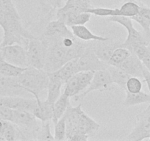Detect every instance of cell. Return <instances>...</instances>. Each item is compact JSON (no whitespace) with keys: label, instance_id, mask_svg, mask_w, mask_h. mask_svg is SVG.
Segmentation results:
<instances>
[{"label":"cell","instance_id":"obj_42","mask_svg":"<svg viewBox=\"0 0 150 141\" xmlns=\"http://www.w3.org/2000/svg\"><path fill=\"white\" fill-rule=\"evenodd\" d=\"M149 140H150V137H149Z\"/></svg>","mask_w":150,"mask_h":141},{"label":"cell","instance_id":"obj_40","mask_svg":"<svg viewBox=\"0 0 150 141\" xmlns=\"http://www.w3.org/2000/svg\"><path fill=\"white\" fill-rule=\"evenodd\" d=\"M2 60H4V59H3V56H2V48H1V47H0V61H2Z\"/></svg>","mask_w":150,"mask_h":141},{"label":"cell","instance_id":"obj_10","mask_svg":"<svg viewBox=\"0 0 150 141\" xmlns=\"http://www.w3.org/2000/svg\"><path fill=\"white\" fill-rule=\"evenodd\" d=\"M4 60L21 68L28 67L26 48L18 44L1 47Z\"/></svg>","mask_w":150,"mask_h":141},{"label":"cell","instance_id":"obj_16","mask_svg":"<svg viewBox=\"0 0 150 141\" xmlns=\"http://www.w3.org/2000/svg\"><path fill=\"white\" fill-rule=\"evenodd\" d=\"M119 67L123 69L125 72L127 73L131 77L143 78L144 65L142 62L133 53H132Z\"/></svg>","mask_w":150,"mask_h":141},{"label":"cell","instance_id":"obj_30","mask_svg":"<svg viewBox=\"0 0 150 141\" xmlns=\"http://www.w3.org/2000/svg\"><path fill=\"white\" fill-rule=\"evenodd\" d=\"M91 17V14L89 13H78L71 16L65 24L68 27H70L75 25H85L90 21Z\"/></svg>","mask_w":150,"mask_h":141},{"label":"cell","instance_id":"obj_17","mask_svg":"<svg viewBox=\"0 0 150 141\" xmlns=\"http://www.w3.org/2000/svg\"><path fill=\"white\" fill-rule=\"evenodd\" d=\"M35 99L37 100V104L33 114L40 121H52L53 117V104L49 103L47 100H41V98Z\"/></svg>","mask_w":150,"mask_h":141},{"label":"cell","instance_id":"obj_36","mask_svg":"<svg viewBox=\"0 0 150 141\" xmlns=\"http://www.w3.org/2000/svg\"><path fill=\"white\" fill-rule=\"evenodd\" d=\"M65 4L80 7L84 10L85 12H86V10L88 8H93V5L91 4L90 0H67Z\"/></svg>","mask_w":150,"mask_h":141},{"label":"cell","instance_id":"obj_26","mask_svg":"<svg viewBox=\"0 0 150 141\" xmlns=\"http://www.w3.org/2000/svg\"><path fill=\"white\" fill-rule=\"evenodd\" d=\"M41 11L47 16L51 17L58 8L63 6V0H36Z\"/></svg>","mask_w":150,"mask_h":141},{"label":"cell","instance_id":"obj_11","mask_svg":"<svg viewBox=\"0 0 150 141\" xmlns=\"http://www.w3.org/2000/svg\"><path fill=\"white\" fill-rule=\"evenodd\" d=\"M0 96H22L34 98L32 94L23 88L17 80V77H5L0 74Z\"/></svg>","mask_w":150,"mask_h":141},{"label":"cell","instance_id":"obj_15","mask_svg":"<svg viewBox=\"0 0 150 141\" xmlns=\"http://www.w3.org/2000/svg\"><path fill=\"white\" fill-rule=\"evenodd\" d=\"M64 82L57 75L55 71L49 73V83L47 86V97L46 100L49 103L54 104L61 95V87Z\"/></svg>","mask_w":150,"mask_h":141},{"label":"cell","instance_id":"obj_1","mask_svg":"<svg viewBox=\"0 0 150 141\" xmlns=\"http://www.w3.org/2000/svg\"><path fill=\"white\" fill-rule=\"evenodd\" d=\"M40 38L47 45L44 69L48 73L56 71L67 62L78 58L88 46V42L78 39L74 35L57 38Z\"/></svg>","mask_w":150,"mask_h":141},{"label":"cell","instance_id":"obj_18","mask_svg":"<svg viewBox=\"0 0 150 141\" xmlns=\"http://www.w3.org/2000/svg\"><path fill=\"white\" fill-rule=\"evenodd\" d=\"M71 30L75 37L83 41L88 42V41H107L109 38L101 36L95 35L85 25H75L71 27Z\"/></svg>","mask_w":150,"mask_h":141},{"label":"cell","instance_id":"obj_9","mask_svg":"<svg viewBox=\"0 0 150 141\" xmlns=\"http://www.w3.org/2000/svg\"><path fill=\"white\" fill-rule=\"evenodd\" d=\"M150 137V110L146 108L136 116L134 128L127 137L131 141H141Z\"/></svg>","mask_w":150,"mask_h":141},{"label":"cell","instance_id":"obj_41","mask_svg":"<svg viewBox=\"0 0 150 141\" xmlns=\"http://www.w3.org/2000/svg\"><path fill=\"white\" fill-rule=\"evenodd\" d=\"M124 1H125V2H126V1H129V0H124Z\"/></svg>","mask_w":150,"mask_h":141},{"label":"cell","instance_id":"obj_19","mask_svg":"<svg viewBox=\"0 0 150 141\" xmlns=\"http://www.w3.org/2000/svg\"><path fill=\"white\" fill-rule=\"evenodd\" d=\"M70 104V97L64 93H61L53 104V117L52 119L53 123H55L60 118L63 117Z\"/></svg>","mask_w":150,"mask_h":141},{"label":"cell","instance_id":"obj_14","mask_svg":"<svg viewBox=\"0 0 150 141\" xmlns=\"http://www.w3.org/2000/svg\"><path fill=\"white\" fill-rule=\"evenodd\" d=\"M74 34L69 27L59 20L50 21L46 25L44 32L41 36L47 38H64L68 36H73Z\"/></svg>","mask_w":150,"mask_h":141},{"label":"cell","instance_id":"obj_37","mask_svg":"<svg viewBox=\"0 0 150 141\" xmlns=\"http://www.w3.org/2000/svg\"><path fill=\"white\" fill-rule=\"evenodd\" d=\"M13 110L6 106L0 105V120L11 121L13 118Z\"/></svg>","mask_w":150,"mask_h":141},{"label":"cell","instance_id":"obj_12","mask_svg":"<svg viewBox=\"0 0 150 141\" xmlns=\"http://www.w3.org/2000/svg\"><path fill=\"white\" fill-rule=\"evenodd\" d=\"M37 100L35 98L22 96H0V105H3L12 110H24L33 113Z\"/></svg>","mask_w":150,"mask_h":141},{"label":"cell","instance_id":"obj_34","mask_svg":"<svg viewBox=\"0 0 150 141\" xmlns=\"http://www.w3.org/2000/svg\"><path fill=\"white\" fill-rule=\"evenodd\" d=\"M142 87V82L138 77H130L127 82L126 88L125 90L129 93H136L141 91Z\"/></svg>","mask_w":150,"mask_h":141},{"label":"cell","instance_id":"obj_24","mask_svg":"<svg viewBox=\"0 0 150 141\" xmlns=\"http://www.w3.org/2000/svg\"><path fill=\"white\" fill-rule=\"evenodd\" d=\"M132 54L130 51L128 49L123 47H119L116 48L113 51L108 64L109 66H119L122 65V63Z\"/></svg>","mask_w":150,"mask_h":141},{"label":"cell","instance_id":"obj_3","mask_svg":"<svg viewBox=\"0 0 150 141\" xmlns=\"http://www.w3.org/2000/svg\"><path fill=\"white\" fill-rule=\"evenodd\" d=\"M63 116L66 121V140H69L75 134L91 137L100 128V124L83 110L81 104L76 107H72L70 104Z\"/></svg>","mask_w":150,"mask_h":141},{"label":"cell","instance_id":"obj_20","mask_svg":"<svg viewBox=\"0 0 150 141\" xmlns=\"http://www.w3.org/2000/svg\"><path fill=\"white\" fill-rule=\"evenodd\" d=\"M107 69L110 74L113 84L118 85L123 90H125L127 82L131 76L125 72L123 69L121 68L120 67H117V66H109Z\"/></svg>","mask_w":150,"mask_h":141},{"label":"cell","instance_id":"obj_28","mask_svg":"<svg viewBox=\"0 0 150 141\" xmlns=\"http://www.w3.org/2000/svg\"><path fill=\"white\" fill-rule=\"evenodd\" d=\"M36 140L53 141L54 140V135L51 131V124L50 121H41L40 127L37 133Z\"/></svg>","mask_w":150,"mask_h":141},{"label":"cell","instance_id":"obj_5","mask_svg":"<svg viewBox=\"0 0 150 141\" xmlns=\"http://www.w3.org/2000/svg\"><path fill=\"white\" fill-rule=\"evenodd\" d=\"M28 67L44 69L47 57V45L40 37L28 40L26 46Z\"/></svg>","mask_w":150,"mask_h":141},{"label":"cell","instance_id":"obj_35","mask_svg":"<svg viewBox=\"0 0 150 141\" xmlns=\"http://www.w3.org/2000/svg\"><path fill=\"white\" fill-rule=\"evenodd\" d=\"M130 51L137 56L140 60H142L150 53V48L145 44H137L131 48Z\"/></svg>","mask_w":150,"mask_h":141},{"label":"cell","instance_id":"obj_32","mask_svg":"<svg viewBox=\"0 0 150 141\" xmlns=\"http://www.w3.org/2000/svg\"><path fill=\"white\" fill-rule=\"evenodd\" d=\"M93 74H94V72H93V71H80V72L77 73L79 90H80L79 94L83 93L88 87V86L91 84V82L93 79Z\"/></svg>","mask_w":150,"mask_h":141},{"label":"cell","instance_id":"obj_22","mask_svg":"<svg viewBox=\"0 0 150 141\" xmlns=\"http://www.w3.org/2000/svg\"><path fill=\"white\" fill-rule=\"evenodd\" d=\"M125 96L124 106L126 107H133L135 105L144 103H150V94L141 91L139 93H132L128 91H125Z\"/></svg>","mask_w":150,"mask_h":141},{"label":"cell","instance_id":"obj_8","mask_svg":"<svg viewBox=\"0 0 150 141\" xmlns=\"http://www.w3.org/2000/svg\"><path fill=\"white\" fill-rule=\"evenodd\" d=\"M77 71H93L107 69L109 66L108 63L102 61L88 44L87 47L83 54L77 58Z\"/></svg>","mask_w":150,"mask_h":141},{"label":"cell","instance_id":"obj_7","mask_svg":"<svg viewBox=\"0 0 150 141\" xmlns=\"http://www.w3.org/2000/svg\"><path fill=\"white\" fill-rule=\"evenodd\" d=\"M115 85L111 79L110 74L108 69L96 70L93 74V79L91 82L90 85L83 93L74 96L75 101H81L86 97L87 95L93 91L99 90V91H108V90H113Z\"/></svg>","mask_w":150,"mask_h":141},{"label":"cell","instance_id":"obj_38","mask_svg":"<svg viewBox=\"0 0 150 141\" xmlns=\"http://www.w3.org/2000/svg\"><path fill=\"white\" fill-rule=\"evenodd\" d=\"M143 78H144V81L146 83L149 90L150 91V72L144 66V68H143Z\"/></svg>","mask_w":150,"mask_h":141},{"label":"cell","instance_id":"obj_6","mask_svg":"<svg viewBox=\"0 0 150 141\" xmlns=\"http://www.w3.org/2000/svg\"><path fill=\"white\" fill-rule=\"evenodd\" d=\"M108 20L123 26L127 31V37L125 41L122 43V47H125L130 51L131 48L137 44L149 45V41L141 32L134 27L132 18L125 16H111L108 17Z\"/></svg>","mask_w":150,"mask_h":141},{"label":"cell","instance_id":"obj_33","mask_svg":"<svg viewBox=\"0 0 150 141\" xmlns=\"http://www.w3.org/2000/svg\"><path fill=\"white\" fill-rule=\"evenodd\" d=\"M54 126V139L57 141H63L66 140V121H65V117L60 118L55 123Z\"/></svg>","mask_w":150,"mask_h":141},{"label":"cell","instance_id":"obj_4","mask_svg":"<svg viewBox=\"0 0 150 141\" xmlns=\"http://www.w3.org/2000/svg\"><path fill=\"white\" fill-rule=\"evenodd\" d=\"M17 80L20 85L33 95L35 99H38L41 93L47 90L49 73L44 69L29 66L17 77Z\"/></svg>","mask_w":150,"mask_h":141},{"label":"cell","instance_id":"obj_25","mask_svg":"<svg viewBox=\"0 0 150 141\" xmlns=\"http://www.w3.org/2000/svg\"><path fill=\"white\" fill-rule=\"evenodd\" d=\"M140 8H141L140 4L135 0L126 1L120 8H119V16L129 17L130 18H132L139 13Z\"/></svg>","mask_w":150,"mask_h":141},{"label":"cell","instance_id":"obj_23","mask_svg":"<svg viewBox=\"0 0 150 141\" xmlns=\"http://www.w3.org/2000/svg\"><path fill=\"white\" fill-rule=\"evenodd\" d=\"M77 58H76L67 62L62 67H60L58 70L55 71L57 75L64 82V83L71 77L78 73V71H77Z\"/></svg>","mask_w":150,"mask_h":141},{"label":"cell","instance_id":"obj_31","mask_svg":"<svg viewBox=\"0 0 150 141\" xmlns=\"http://www.w3.org/2000/svg\"><path fill=\"white\" fill-rule=\"evenodd\" d=\"M86 13H89L91 15L97 16L100 17L119 16V8H91L86 10Z\"/></svg>","mask_w":150,"mask_h":141},{"label":"cell","instance_id":"obj_39","mask_svg":"<svg viewBox=\"0 0 150 141\" xmlns=\"http://www.w3.org/2000/svg\"><path fill=\"white\" fill-rule=\"evenodd\" d=\"M141 62H142L144 67H145L150 72V53L148 55L146 56V57L141 60Z\"/></svg>","mask_w":150,"mask_h":141},{"label":"cell","instance_id":"obj_29","mask_svg":"<svg viewBox=\"0 0 150 141\" xmlns=\"http://www.w3.org/2000/svg\"><path fill=\"white\" fill-rule=\"evenodd\" d=\"M65 88L63 93L67 95L69 97H74L80 93L79 90V83L77 73L71 77L68 80H66L64 83Z\"/></svg>","mask_w":150,"mask_h":141},{"label":"cell","instance_id":"obj_27","mask_svg":"<svg viewBox=\"0 0 150 141\" xmlns=\"http://www.w3.org/2000/svg\"><path fill=\"white\" fill-rule=\"evenodd\" d=\"M25 68L16 66L5 60L0 61V74L5 77H18L24 71Z\"/></svg>","mask_w":150,"mask_h":141},{"label":"cell","instance_id":"obj_21","mask_svg":"<svg viewBox=\"0 0 150 141\" xmlns=\"http://www.w3.org/2000/svg\"><path fill=\"white\" fill-rule=\"evenodd\" d=\"M140 5L139 13L131 18L141 26L147 37H150V8L141 4Z\"/></svg>","mask_w":150,"mask_h":141},{"label":"cell","instance_id":"obj_13","mask_svg":"<svg viewBox=\"0 0 150 141\" xmlns=\"http://www.w3.org/2000/svg\"><path fill=\"white\" fill-rule=\"evenodd\" d=\"M88 46L92 49L96 55L102 61L108 63L112 55V52L116 48L122 47V42L116 41H111L108 39L107 41H88Z\"/></svg>","mask_w":150,"mask_h":141},{"label":"cell","instance_id":"obj_2","mask_svg":"<svg viewBox=\"0 0 150 141\" xmlns=\"http://www.w3.org/2000/svg\"><path fill=\"white\" fill-rule=\"evenodd\" d=\"M0 27L3 30L0 47L18 44L26 48L28 40L35 37L24 26L12 0H0Z\"/></svg>","mask_w":150,"mask_h":141}]
</instances>
